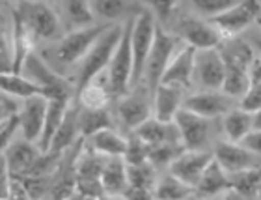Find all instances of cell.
Masks as SVG:
<instances>
[{
    "instance_id": "cell-7",
    "label": "cell",
    "mask_w": 261,
    "mask_h": 200,
    "mask_svg": "<svg viewBox=\"0 0 261 200\" xmlns=\"http://www.w3.org/2000/svg\"><path fill=\"white\" fill-rule=\"evenodd\" d=\"M261 17V2L259 0H243L233 8L211 17L209 21L217 27L220 36L224 38H233L239 36L245 28H248L252 23H257Z\"/></svg>"
},
{
    "instance_id": "cell-31",
    "label": "cell",
    "mask_w": 261,
    "mask_h": 200,
    "mask_svg": "<svg viewBox=\"0 0 261 200\" xmlns=\"http://www.w3.org/2000/svg\"><path fill=\"white\" fill-rule=\"evenodd\" d=\"M62 11L67 21V27L71 30L75 28H84L93 25L95 13L92 10L90 0H60Z\"/></svg>"
},
{
    "instance_id": "cell-4",
    "label": "cell",
    "mask_w": 261,
    "mask_h": 200,
    "mask_svg": "<svg viewBox=\"0 0 261 200\" xmlns=\"http://www.w3.org/2000/svg\"><path fill=\"white\" fill-rule=\"evenodd\" d=\"M157 17L153 15V11L147 8H142L135 19V27H133V54H135V68H133V84L144 79V70H146L147 56L151 53L153 41L157 36Z\"/></svg>"
},
{
    "instance_id": "cell-17",
    "label": "cell",
    "mask_w": 261,
    "mask_h": 200,
    "mask_svg": "<svg viewBox=\"0 0 261 200\" xmlns=\"http://www.w3.org/2000/svg\"><path fill=\"white\" fill-rule=\"evenodd\" d=\"M215 159V153L203 150H185L172 165H170V172L177 176L181 182L187 185L196 187L200 182L201 174L205 172L207 165Z\"/></svg>"
},
{
    "instance_id": "cell-50",
    "label": "cell",
    "mask_w": 261,
    "mask_h": 200,
    "mask_svg": "<svg viewBox=\"0 0 261 200\" xmlns=\"http://www.w3.org/2000/svg\"><path fill=\"white\" fill-rule=\"evenodd\" d=\"M256 45H257V49H259V54H261V41H256Z\"/></svg>"
},
{
    "instance_id": "cell-15",
    "label": "cell",
    "mask_w": 261,
    "mask_h": 200,
    "mask_svg": "<svg viewBox=\"0 0 261 200\" xmlns=\"http://www.w3.org/2000/svg\"><path fill=\"white\" fill-rule=\"evenodd\" d=\"M151 99L153 96L149 94L147 86L138 88L127 98H121L118 101V118L125 127L136 129L140 124H144L149 118V110H151Z\"/></svg>"
},
{
    "instance_id": "cell-45",
    "label": "cell",
    "mask_w": 261,
    "mask_h": 200,
    "mask_svg": "<svg viewBox=\"0 0 261 200\" xmlns=\"http://www.w3.org/2000/svg\"><path fill=\"white\" fill-rule=\"evenodd\" d=\"M22 105H19V98L11 96L8 92H2V118H8L11 114H19L21 113Z\"/></svg>"
},
{
    "instance_id": "cell-6",
    "label": "cell",
    "mask_w": 261,
    "mask_h": 200,
    "mask_svg": "<svg viewBox=\"0 0 261 200\" xmlns=\"http://www.w3.org/2000/svg\"><path fill=\"white\" fill-rule=\"evenodd\" d=\"M17 10L38 39L55 41L62 36L60 17L43 0H22Z\"/></svg>"
},
{
    "instance_id": "cell-1",
    "label": "cell",
    "mask_w": 261,
    "mask_h": 200,
    "mask_svg": "<svg viewBox=\"0 0 261 200\" xmlns=\"http://www.w3.org/2000/svg\"><path fill=\"white\" fill-rule=\"evenodd\" d=\"M123 36V25H112L101 38L92 45V49L88 51L86 56L81 60L79 71H76V92L82 86H86L88 82L95 81V77L110 65V60L114 56L116 49Z\"/></svg>"
},
{
    "instance_id": "cell-13",
    "label": "cell",
    "mask_w": 261,
    "mask_h": 200,
    "mask_svg": "<svg viewBox=\"0 0 261 200\" xmlns=\"http://www.w3.org/2000/svg\"><path fill=\"white\" fill-rule=\"evenodd\" d=\"M41 153H43L41 148L34 146L32 141L24 139V141H13L6 150H2V159L10 168L11 176L24 178L32 174Z\"/></svg>"
},
{
    "instance_id": "cell-10",
    "label": "cell",
    "mask_w": 261,
    "mask_h": 200,
    "mask_svg": "<svg viewBox=\"0 0 261 200\" xmlns=\"http://www.w3.org/2000/svg\"><path fill=\"white\" fill-rule=\"evenodd\" d=\"M22 71H27L30 79L39 82L41 86H45V90L49 92V99L56 98V96H75L76 92V84H71L58 71L49 68L43 62V58H39L38 54L32 53L28 56Z\"/></svg>"
},
{
    "instance_id": "cell-23",
    "label": "cell",
    "mask_w": 261,
    "mask_h": 200,
    "mask_svg": "<svg viewBox=\"0 0 261 200\" xmlns=\"http://www.w3.org/2000/svg\"><path fill=\"white\" fill-rule=\"evenodd\" d=\"M183 88L172 86V84H159L153 94V107H155V118L163 122H174L175 114L183 107Z\"/></svg>"
},
{
    "instance_id": "cell-42",
    "label": "cell",
    "mask_w": 261,
    "mask_h": 200,
    "mask_svg": "<svg viewBox=\"0 0 261 200\" xmlns=\"http://www.w3.org/2000/svg\"><path fill=\"white\" fill-rule=\"evenodd\" d=\"M17 129H21V116H19V114H11V116H8V118H2V125H0L2 150H6L11 142L15 141Z\"/></svg>"
},
{
    "instance_id": "cell-25",
    "label": "cell",
    "mask_w": 261,
    "mask_h": 200,
    "mask_svg": "<svg viewBox=\"0 0 261 200\" xmlns=\"http://www.w3.org/2000/svg\"><path fill=\"white\" fill-rule=\"evenodd\" d=\"M73 103V96H56V98L49 99V108H47V118H45V127L39 139V148L43 150V153L49 150L50 142L55 139L56 131L60 129L62 122H64L67 108Z\"/></svg>"
},
{
    "instance_id": "cell-29",
    "label": "cell",
    "mask_w": 261,
    "mask_h": 200,
    "mask_svg": "<svg viewBox=\"0 0 261 200\" xmlns=\"http://www.w3.org/2000/svg\"><path fill=\"white\" fill-rule=\"evenodd\" d=\"M88 146L90 150L103 153V155H123L127 150V139L116 133L114 127H107L92 137H88Z\"/></svg>"
},
{
    "instance_id": "cell-24",
    "label": "cell",
    "mask_w": 261,
    "mask_h": 200,
    "mask_svg": "<svg viewBox=\"0 0 261 200\" xmlns=\"http://www.w3.org/2000/svg\"><path fill=\"white\" fill-rule=\"evenodd\" d=\"M218 53L222 56L226 68H237V70H250L252 60L256 58L254 49L239 36L224 38L218 45Z\"/></svg>"
},
{
    "instance_id": "cell-37",
    "label": "cell",
    "mask_w": 261,
    "mask_h": 200,
    "mask_svg": "<svg viewBox=\"0 0 261 200\" xmlns=\"http://www.w3.org/2000/svg\"><path fill=\"white\" fill-rule=\"evenodd\" d=\"M191 195H194V187L181 182L172 172L168 176H164L163 180H159L157 187H155V196L157 198H185V196Z\"/></svg>"
},
{
    "instance_id": "cell-44",
    "label": "cell",
    "mask_w": 261,
    "mask_h": 200,
    "mask_svg": "<svg viewBox=\"0 0 261 200\" xmlns=\"http://www.w3.org/2000/svg\"><path fill=\"white\" fill-rule=\"evenodd\" d=\"M241 107L248 113H256L257 108H261V81L252 82L250 90L241 99Z\"/></svg>"
},
{
    "instance_id": "cell-18",
    "label": "cell",
    "mask_w": 261,
    "mask_h": 200,
    "mask_svg": "<svg viewBox=\"0 0 261 200\" xmlns=\"http://www.w3.org/2000/svg\"><path fill=\"white\" fill-rule=\"evenodd\" d=\"M47 108H49V98L45 96H34V98L22 99L21 116V131L27 141H39L45 127L47 118Z\"/></svg>"
},
{
    "instance_id": "cell-43",
    "label": "cell",
    "mask_w": 261,
    "mask_h": 200,
    "mask_svg": "<svg viewBox=\"0 0 261 200\" xmlns=\"http://www.w3.org/2000/svg\"><path fill=\"white\" fill-rule=\"evenodd\" d=\"M144 2L151 8L153 15L157 17V21L161 23V25L170 21V17L174 13L175 0H144Z\"/></svg>"
},
{
    "instance_id": "cell-11",
    "label": "cell",
    "mask_w": 261,
    "mask_h": 200,
    "mask_svg": "<svg viewBox=\"0 0 261 200\" xmlns=\"http://www.w3.org/2000/svg\"><path fill=\"white\" fill-rule=\"evenodd\" d=\"M181 135V144L187 150H203L209 139V118L181 107L174 118Z\"/></svg>"
},
{
    "instance_id": "cell-14",
    "label": "cell",
    "mask_w": 261,
    "mask_h": 200,
    "mask_svg": "<svg viewBox=\"0 0 261 200\" xmlns=\"http://www.w3.org/2000/svg\"><path fill=\"white\" fill-rule=\"evenodd\" d=\"M213 153H215V159L222 165V168L228 174L261 167V155L254 153L245 144H239V142H220Z\"/></svg>"
},
{
    "instance_id": "cell-32",
    "label": "cell",
    "mask_w": 261,
    "mask_h": 200,
    "mask_svg": "<svg viewBox=\"0 0 261 200\" xmlns=\"http://www.w3.org/2000/svg\"><path fill=\"white\" fill-rule=\"evenodd\" d=\"M79 127H81V135L84 139L92 137L107 127H114L112 118H110L109 108H86L81 105V116H79Z\"/></svg>"
},
{
    "instance_id": "cell-9",
    "label": "cell",
    "mask_w": 261,
    "mask_h": 200,
    "mask_svg": "<svg viewBox=\"0 0 261 200\" xmlns=\"http://www.w3.org/2000/svg\"><path fill=\"white\" fill-rule=\"evenodd\" d=\"M107 155L90 150L76 163V196H107L101 182Z\"/></svg>"
},
{
    "instance_id": "cell-52",
    "label": "cell",
    "mask_w": 261,
    "mask_h": 200,
    "mask_svg": "<svg viewBox=\"0 0 261 200\" xmlns=\"http://www.w3.org/2000/svg\"><path fill=\"white\" fill-rule=\"evenodd\" d=\"M257 25H259V27H261V17H259V19H257Z\"/></svg>"
},
{
    "instance_id": "cell-51",
    "label": "cell",
    "mask_w": 261,
    "mask_h": 200,
    "mask_svg": "<svg viewBox=\"0 0 261 200\" xmlns=\"http://www.w3.org/2000/svg\"><path fill=\"white\" fill-rule=\"evenodd\" d=\"M257 198H261V187H259V191H257Z\"/></svg>"
},
{
    "instance_id": "cell-41",
    "label": "cell",
    "mask_w": 261,
    "mask_h": 200,
    "mask_svg": "<svg viewBox=\"0 0 261 200\" xmlns=\"http://www.w3.org/2000/svg\"><path fill=\"white\" fill-rule=\"evenodd\" d=\"M191 2L200 15H205L209 19L239 4V0H191Z\"/></svg>"
},
{
    "instance_id": "cell-8",
    "label": "cell",
    "mask_w": 261,
    "mask_h": 200,
    "mask_svg": "<svg viewBox=\"0 0 261 200\" xmlns=\"http://www.w3.org/2000/svg\"><path fill=\"white\" fill-rule=\"evenodd\" d=\"M174 34L179 39H185L187 45H192L196 49H215L220 45L222 36L211 21L205 23L196 15L183 13L174 23Z\"/></svg>"
},
{
    "instance_id": "cell-34",
    "label": "cell",
    "mask_w": 261,
    "mask_h": 200,
    "mask_svg": "<svg viewBox=\"0 0 261 200\" xmlns=\"http://www.w3.org/2000/svg\"><path fill=\"white\" fill-rule=\"evenodd\" d=\"M229 180H231V189L237 191L239 196L245 198L257 196V191L261 187V167L229 174Z\"/></svg>"
},
{
    "instance_id": "cell-36",
    "label": "cell",
    "mask_w": 261,
    "mask_h": 200,
    "mask_svg": "<svg viewBox=\"0 0 261 200\" xmlns=\"http://www.w3.org/2000/svg\"><path fill=\"white\" fill-rule=\"evenodd\" d=\"M252 81L248 70H237V68H226V77H224L222 92L231 96L233 99H243L245 94L250 90Z\"/></svg>"
},
{
    "instance_id": "cell-28",
    "label": "cell",
    "mask_w": 261,
    "mask_h": 200,
    "mask_svg": "<svg viewBox=\"0 0 261 200\" xmlns=\"http://www.w3.org/2000/svg\"><path fill=\"white\" fill-rule=\"evenodd\" d=\"M0 86H2V92H8L19 99H28V98H34V96H45V98H49V92L45 90V86H41L34 79L22 77V73H15V71H6V73H2V77H0Z\"/></svg>"
},
{
    "instance_id": "cell-5",
    "label": "cell",
    "mask_w": 261,
    "mask_h": 200,
    "mask_svg": "<svg viewBox=\"0 0 261 200\" xmlns=\"http://www.w3.org/2000/svg\"><path fill=\"white\" fill-rule=\"evenodd\" d=\"M179 43V38L175 34H168L163 28V25H157V36L153 41L151 53L147 56L146 70H144V79H146V86L149 90V94H155V90L159 88L161 81H163L164 71L168 70L174 51Z\"/></svg>"
},
{
    "instance_id": "cell-40",
    "label": "cell",
    "mask_w": 261,
    "mask_h": 200,
    "mask_svg": "<svg viewBox=\"0 0 261 200\" xmlns=\"http://www.w3.org/2000/svg\"><path fill=\"white\" fill-rule=\"evenodd\" d=\"M149 148H151V144H147L144 139H140V137L133 135L127 139V150L125 153H123V157H125L127 165H136V163H144L149 159Z\"/></svg>"
},
{
    "instance_id": "cell-39",
    "label": "cell",
    "mask_w": 261,
    "mask_h": 200,
    "mask_svg": "<svg viewBox=\"0 0 261 200\" xmlns=\"http://www.w3.org/2000/svg\"><path fill=\"white\" fill-rule=\"evenodd\" d=\"M92 10L95 17L105 19V21H112L125 15L127 2L125 0H90Z\"/></svg>"
},
{
    "instance_id": "cell-19",
    "label": "cell",
    "mask_w": 261,
    "mask_h": 200,
    "mask_svg": "<svg viewBox=\"0 0 261 200\" xmlns=\"http://www.w3.org/2000/svg\"><path fill=\"white\" fill-rule=\"evenodd\" d=\"M196 53L198 49L192 45H185L175 54L172 62H170L168 70L164 71L161 84H172V86H179L183 90H189L194 82V68H196Z\"/></svg>"
},
{
    "instance_id": "cell-48",
    "label": "cell",
    "mask_w": 261,
    "mask_h": 200,
    "mask_svg": "<svg viewBox=\"0 0 261 200\" xmlns=\"http://www.w3.org/2000/svg\"><path fill=\"white\" fill-rule=\"evenodd\" d=\"M252 116H254V129H261V108L252 113Z\"/></svg>"
},
{
    "instance_id": "cell-30",
    "label": "cell",
    "mask_w": 261,
    "mask_h": 200,
    "mask_svg": "<svg viewBox=\"0 0 261 200\" xmlns=\"http://www.w3.org/2000/svg\"><path fill=\"white\" fill-rule=\"evenodd\" d=\"M222 129L226 133V137H228V141L243 142V139L254 129V116L243 107L233 108V110H229L224 116Z\"/></svg>"
},
{
    "instance_id": "cell-38",
    "label": "cell",
    "mask_w": 261,
    "mask_h": 200,
    "mask_svg": "<svg viewBox=\"0 0 261 200\" xmlns=\"http://www.w3.org/2000/svg\"><path fill=\"white\" fill-rule=\"evenodd\" d=\"M187 148L179 142H161V144H153L151 148H149V161L155 165L157 168H164L177 159V157L185 151Z\"/></svg>"
},
{
    "instance_id": "cell-22",
    "label": "cell",
    "mask_w": 261,
    "mask_h": 200,
    "mask_svg": "<svg viewBox=\"0 0 261 200\" xmlns=\"http://www.w3.org/2000/svg\"><path fill=\"white\" fill-rule=\"evenodd\" d=\"M105 195L121 196L129 187V174H127V161L123 155H107L103 174H101Z\"/></svg>"
},
{
    "instance_id": "cell-20",
    "label": "cell",
    "mask_w": 261,
    "mask_h": 200,
    "mask_svg": "<svg viewBox=\"0 0 261 200\" xmlns=\"http://www.w3.org/2000/svg\"><path fill=\"white\" fill-rule=\"evenodd\" d=\"M11 21H13V45H15V60H13V71L15 73H22L24 70V62L30 54L34 53V43H36V36L32 30L28 28L24 19L21 17L19 10L10 6Z\"/></svg>"
},
{
    "instance_id": "cell-47",
    "label": "cell",
    "mask_w": 261,
    "mask_h": 200,
    "mask_svg": "<svg viewBox=\"0 0 261 200\" xmlns=\"http://www.w3.org/2000/svg\"><path fill=\"white\" fill-rule=\"evenodd\" d=\"M125 198H151V196H155V193L149 189H142V187H133V185H129L125 191H123V195Z\"/></svg>"
},
{
    "instance_id": "cell-46",
    "label": "cell",
    "mask_w": 261,
    "mask_h": 200,
    "mask_svg": "<svg viewBox=\"0 0 261 200\" xmlns=\"http://www.w3.org/2000/svg\"><path fill=\"white\" fill-rule=\"evenodd\" d=\"M243 144H245L248 150L254 151V153L261 155V129H252L250 133L243 139Z\"/></svg>"
},
{
    "instance_id": "cell-12",
    "label": "cell",
    "mask_w": 261,
    "mask_h": 200,
    "mask_svg": "<svg viewBox=\"0 0 261 200\" xmlns=\"http://www.w3.org/2000/svg\"><path fill=\"white\" fill-rule=\"evenodd\" d=\"M224 77H226V64L215 49H200L196 53V68L194 81H198L201 88L205 90H222Z\"/></svg>"
},
{
    "instance_id": "cell-16",
    "label": "cell",
    "mask_w": 261,
    "mask_h": 200,
    "mask_svg": "<svg viewBox=\"0 0 261 200\" xmlns=\"http://www.w3.org/2000/svg\"><path fill=\"white\" fill-rule=\"evenodd\" d=\"M183 107L196 114H201L205 118L213 120L220 114H228L235 108L233 98L218 90H205V92L192 94L183 101Z\"/></svg>"
},
{
    "instance_id": "cell-33",
    "label": "cell",
    "mask_w": 261,
    "mask_h": 200,
    "mask_svg": "<svg viewBox=\"0 0 261 200\" xmlns=\"http://www.w3.org/2000/svg\"><path fill=\"white\" fill-rule=\"evenodd\" d=\"M110 96H112V92H110L109 84L105 86L103 82L97 81L88 82L86 86H82L76 92L79 103L86 108H107L109 107Z\"/></svg>"
},
{
    "instance_id": "cell-3",
    "label": "cell",
    "mask_w": 261,
    "mask_h": 200,
    "mask_svg": "<svg viewBox=\"0 0 261 200\" xmlns=\"http://www.w3.org/2000/svg\"><path fill=\"white\" fill-rule=\"evenodd\" d=\"M112 25L114 23L110 21L107 25H90V27L71 30L69 34H65L64 38L56 43L55 49H50L53 56H55L56 62H60L64 65L81 62L86 56L88 51L92 49V45L101 38V34L107 32Z\"/></svg>"
},
{
    "instance_id": "cell-2",
    "label": "cell",
    "mask_w": 261,
    "mask_h": 200,
    "mask_svg": "<svg viewBox=\"0 0 261 200\" xmlns=\"http://www.w3.org/2000/svg\"><path fill=\"white\" fill-rule=\"evenodd\" d=\"M133 27H135V17L127 19L123 25V36L116 49L114 56L109 65V88L112 96L121 98L127 96L133 81V68H135V54H133Z\"/></svg>"
},
{
    "instance_id": "cell-49",
    "label": "cell",
    "mask_w": 261,
    "mask_h": 200,
    "mask_svg": "<svg viewBox=\"0 0 261 200\" xmlns=\"http://www.w3.org/2000/svg\"><path fill=\"white\" fill-rule=\"evenodd\" d=\"M4 2H13V4H21L22 0H4Z\"/></svg>"
},
{
    "instance_id": "cell-27",
    "label": "cell",
    "mask_w": 261,
    "mask_h": 200,
    "mask_svg": "<svg viewBox=\"0 0 261 200\" xmlns=\"http://www.w3.org/2000/svg\"><path fill=\"white\" fill-rule=\"evenodd\" d=\"M135 133L147 144H161V142H179L181 135L175 122H163L159 118H147L135 129Z\"/></svg>"
},
{
    "instance_id": "cell-21",
    "label": "cell",
    "mask_w": 261,
    "mask_h": 200,
    "mask_svg": "<svg viewBox=\"0 0 261 200\" xmlns=\"http://www.w3.org/2000/svg\"><path fill=\"white\" fill-rule=\"evenodd\" d=\"M79 116H81V103L76 99L67 108V114H65L60 129L56 131L55 139H53L47 151L56 153V155H64L65 151L81 139L82 135H81V127H79Z\"/></svg>"
},
{
    "instance_id": "cell-35",
    "label": "cell",
    "mask_w": 261,
    "mask_h": 200,
    "mask_svg": "<svg viewBox=\"0 0 261 200\" xmlns=\"http://www.w3.org/2000/svg\"><path fill=\"white\" fill-rule=\"evenodd\" d=\"M127 174H129V185L133 187H142L149 191L157 187V167L149 159L144 163H136V165H127Z\"/></svg>"
},
{
    "instance_id": "cell-26",
    "label": "cell",
    "mask_w": 261,
    "mask_h": 200,
    "mask_svg": "<svg viewBox=\"0 0 261 200\" xmlns=\"http://www.w3.org/2000/svg\"><path fill=\"white\" fill-rule=\"evenodd\" d=\"M229 187H231L229 174L224 170L222 165L217 159H213L207 165L205 172L201 174L200 182L194 187V193L200 196H217V195H224Z\"/></svg>"
}]
</instances>
